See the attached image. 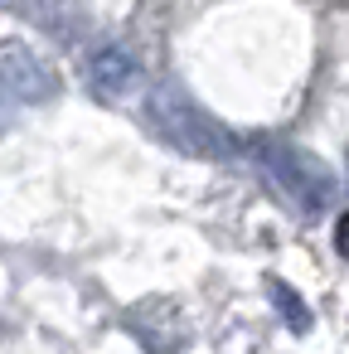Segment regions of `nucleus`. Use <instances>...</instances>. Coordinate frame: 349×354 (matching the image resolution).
<instances>
[{"instance_id":"nucleus-1","label":"nucleus","mask_w":349,"mask_h":354,"mask_svg":"<svg viewBox=\"0 0 349 354\" xmlns=\"http://www.w3.org/2000/svg\"><path fill=\"white\" fill-rule=\"evenodd\" d=\"M146 127L165 146H175L180 156H194V160H228L233 146H238L233 131L218 127L175 78H160L151 88V97H146Z\"/></svg>"},{"instance_id":"nucleus-2","label":"nucleus","mask_w":349,"mask_h":354,"mask_svg":"<svg viewBox=\"0 0 349 354\" xmlns=\"http://www.w3.org/2000/svg\"><path fill=\"white\" fill-rule=\"evenodd\" d=\"M262 170L272 175V185L286 194V204L305 218L325 214L334 199H339V175L315 156V151H301V146H267L262 151Z\"/></svg>"},{"instance_id":"nucleus-3","label":"nucleus","mask_w":349,"mask_h":354,"mask_svg":"<svg viewBox=\"0 0 349 354\" xmlns=\"http://www.w3.org/2000/svg\"><path fill=\"white\" fill-rule=\"evenodd\" d=\"M0 83L15 102H54L59 97V68L25 39L0 44Z\"/></svg>"},{"instance_id":"nucleus-4","label":"nucleus","mask_w":349,"mask_h":354,"mask_svg":"<svg viewBox=\"0 0 349 354\" xmlns=\"http://www.w3.org/2000/svg\"><path fill=\"white\" fill-rule=\"evenodd\" d=\"M141 83V64L126 44H97L88 54V88L97 97H126Z\"/></svg>"},{"instance_id":"nucleus-5","label":"nucleus","mask_w":349,"mask_h":354,"mask_svg":"<svg viewBox=\"0 0 349 354\" xmlns=\"http://www.w3.org/2000/svg\"><path fill=\"white\" fill-rule=\"evenodd\" d=\"M131 330L155 349V354H180L185 339H189V320L180 315V306L170 301H141L131 310Z\"/></svg>"},{"instance_id":"nucleus-6","label":"nucleus","mask_w":349,"mask_h":354,"mask_svg":"<svg viewBox=\"0 0 349 354\" xmlns=\"http://www.w3.org/2000/svg\"><path fill=\"white\" fill-rule=\"evenodd\" d=\"M272 291H276V301L286 306V320H291V330H310V310L301 306V296H296L286 281H272Z\"/></svg>"},{"instance_id":"nucleus-7","label":"nucleus","mask_w":349,"mask_h":354,"mask_svg":"<svg viewBox=\"0 0 349 354\" xmlns=\"http://www.w3.org/2000/svg\"><path fill=\"white\" fill-rule=\"evenodd\" d=\"M15 107H20V102H15V97H10V93H6V83H0V122H6V117H10V112H15Z\"/></svg>"},{"instance_id":"nucleus-8","label":"nucleus","mask_w":349,"mask_h":354,"mask_svg":"<svg viewBox=\"0 0 349 354\" xmlns=\"http://www.w3.org/2000/svg\"><path fill=\"white\" fill-rule=\"evenodd\" d=\"M339 252H349V218L339 223Z\"/></svg>"}]
</instances>
